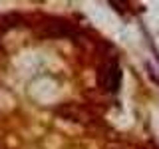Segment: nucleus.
Instances as JSON below:
<instances>
[{
  "mask_svg": "<svg viewBox=\"0 0 159 149\" xmlns=\"http://www.w3.org/2000/svg\"><path fill=\"white\" fill-rule=\"evenodd\" d=\"M102 84H103V89H106V92L116 93L119 89V86H121V70H119L116 60L106 66V70H103V74H102Z\"/></svg>",
  "mask_w": 159,
  "mask_h": 149,
  "instance_id": "1",
  "label": "nucleus"
}]
</instances>
